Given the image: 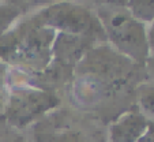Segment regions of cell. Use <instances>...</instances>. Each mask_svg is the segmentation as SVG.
I'll return each mask as SVG.
<instances>
[{"label": "cell", "instance_id": "12", "mask_svg": "<svg viewBox=\"0 0 154 142\" xmlns=\"http://www.w3.org/2000/svg\"><path fill=\"white\" fill-rule=\"evenodd\" d=\"M138 142H154V122L149 120L147 126H146L145 131L142 133V135L139 137Z\"/></svg>", "mask_w": 154, "mask_h": 142}, {"label": "cell", "instance_id": "10", "mask_svg": "<svg viewBox=\"0 0 154 142\" xmlns=\"http://www.w3.org/2000/svg\"><path fill=\"white\" fill-rule=\"evenodd\" d=\"M47 142H89V137L81 130H60L57 133L48 135Z\"/></svg>", "mask_w": 154, "mask_h": 142}, {"label": "cell", "instance_id": "4", "mask_svg": "<svg viewBox=\"0 0 154 142\" xmlns=\"http://www.w3.org/2000/svg\"><path fill=\"white\" fill-rule=\"evenodd\" d=\"M34 15L42 25L56 33L94 36L101 41H106L96 12L81 4L55 3L38 10Z\"/></svg>", "mask_w": 154, "mask_h": 142}, {"label": "cell", "instance_id": "7", "mask_svg": "<svg viewBox=\"0 0 154 142\" xmlns=\"http://www.w3.org/2000/svg\"><path fill=\"white\" fill-rule=\"evenodd\" d=\"M149 120L138 108L123 113L109 127V142H138Z\"/></svg>", "mask_w": 154, "mask_h": 142}, {"label": "cell", "instance_id": "2", "mask_svg": "<svg viewBox=\"0 0 154 142\" xmlns=\"http://www.w3.org/2000/svg\"><path fill=\"white\" fill-rule=\"evenodd\" d=\"M56 34L33 14L15 22L0 37V59L20 71L41 74L52 63Z\"/></svg>", "mask_w": 154, "mask_h": 142}, {"label": "cell", "instance_id": "1", "mask_svg": "<svg viewBox=\"0 0 154 142\" xmlns=\"http://www.w3.org/2000/svg\"><path fill=\"white\" fill-rule=\"evenodd\" d=\"M134 66L109 44H97L74 70V94L83 103L100 101L128 78Z\"/></svg>", "mask_w": 154, "mask_h": 142}, {"label": "cell", "instance_id": "3", "mask_svg": "<svg viewBox=\"0 0 154 142\" xmlns=\"http://www.w3.org/2000/svg\"><path fill=\"white\" fill-rule=\"evenodd\" d=\"M96 15L109 45L132 63L145 66L150 58L147 25L131 15L125 2L101 3L97 7Z\"/></svg>", "mask_w": 154, "mask_h": 142}, {"label": "cell", "instance_id": "9", "mask_svg": "<svg viewBox=\"0 0 154 142\" xmlns=\"http://www.w3.org/2000/svg\"><path fill=\"white\" fill-rule=\"evenodd\" d=\"M128 11L131 15L138 19L139 22L145 25H150L154 21V0H132V2H125Z\"/></svg>", "mask_w": 154, "mask_h": 142}, {"label": "cell", "instance_id": "6", "mask_svg": "<svg viewBox=\"0 0 154 142\" xmlns=\"http://www.w3.org/2000/svg\"><path fill=\"white\" fill-rule=\"evenodd\" d=\"M97 43H104L94 36L57 33L52 48V66L63 71H74L79 62Z\"/></svg>", "mask_w": 154, "mask_h": 142}, {"label": "cell", "instance_id": "8", "mask_svg": "<svg viewBox=\"0 0 154 142\" xmlns=\"http://www.w3.org/2000/svg\"><path fill=\"white\" fill-rule=\"evenodd\" d=\"M138 111L147 120L154 122V82L142 84L137 90Z\"/></svg>", "mask_w": 154, "mask_h": 142}, {"label": "cell", "instance_id": "14", "mask_svg": "<svg viewBox=\"0 0 154 142\" xmlns=\"http://www.w3.org/2000/svg\"><path fill=\"white\" fill-rule=\"evenodd\" d=\"M145 67H146V70H147V73L151 75V78L154 79V58L153 56H150V58L147 59V62L145 63Z\"/></svg>", "mask_w": 154, "mask_h": 142}, {"label": "cell", "instance_id": "11", "mask_svg": "<svg viewBox=\"0 0 154 142\" xmlns=\"http://www.w3.org/2000/svg\"><path fill=\"white\" fill-rule=\"evenodd\" d=\"M19 17V10L15 6H0V37L12 27Z\"/></svg>", "mask_w": 154, "mask_h": 142}, {"label": "cell", "instance_id": "13", "mask_svg": "<svg viewBox=\"0 0 154 142\" xmlns=\"http://www.w3.org/2000/svg\"><path fill=\"white\" fill-rule=\"evenodd\" d=\"M147 40H149V48H150V56L154 58V21L147 27Z\"/></svg>", "mask_w": 154, "mask_h": 142}, {"label": "cell", "instance_id": "5", "mask_svg": "<svg viewBox=\"0 0 154 142\" xmlns=\"http://www.w3.org/2000/svg\"><path fill=\"white\" fill-rule=\"evenodd\" d=\"M59 99L49 90L33 85H18L11 89L6 118L15 127H26L59 105Z\"/></svg>", "mask_w": 154, "mask_h": 142}]
</instances>
